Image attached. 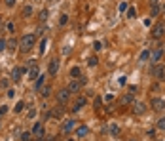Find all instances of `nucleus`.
Segmentation results:
<instances>
[{
    "mask_svg": "<svg viewBox=\"0 0 165 141\" xmlns=\"http://www.w3.org/2000/svg\"><path fill=\"white\" fill-rule=\"evenodd\" d=\"M150 105H152L154 111H163V109H165V99H161V97H152L150 99Z\"/></svg>",
    "mask_w": 165,
    "mask_h": 141,
    "instance_id": "20e7f679",
    "label": "nucleus"
},
{
    "mask_svg": "<svg viewBox=\"0 0 165 141\" xmlns=\"http://www.w3.org/2000/svg\"><path fill=\"white\" fill-rule=\"evenodd\" d=\"M25 71H27V69H23V67H15V69L11 71V80H15V82H17V80L21 78V74H23Z\"/></svg>",
    "mask_w": 165,
    "mask_h": 141,
    "instance_id": "9b49d317",
    "label": "nucleus"
},
{
    "mask_svg": "<svg viewBox=\"0 0 165 141\" xmlns=\"http://www.w3.org/2000/svg\"><path fill=\"white\" fill-rule=\"evenodd\" d=\"M74 126H76V122L72 118H68V120H65V124H63V132H70Z\"/></svg>",
    "mask_w": 165,
    "mask_h": 141,
    "instance_id": "dca6fc26",
    "label": "nucleus"
},
{
    "mask_svg": "<svg viewBox=\"0 0 165 141\" xmlns=\"http://www.w3.org/2000/svg\"><path fill=\"white\" fill-rule=\"evenodd\" d=\"M87 134H89V128H87V126H80V128H76V137H86Z\"/></svg>",
    "mask_w": 165,
    "mask_h": 141,
    "instance_id": "2eb2a0df",
    "label": "nucleus"
},
{
    "mask_svg": "<svg viewBox=\"0 0 165 141\" xmlns=\"http://www.w3.org/2000/svg\"><path fill=\"white\" fill-rule=\"evenodd\" d=\"M163 36H165V21L158 23V25L152 29V38L154 40H159V38H163Z\"/></svg>",
    "mask_w": 165,
    "mask_h": 141,
    "instance_id": "7ed1b4c3",
    "label": "nucleus"
},
{
    "mask_svg": "<svg viewBox=\"0 0 165 141\" xmlns=\"http://www.w3.org/2000/svg\"><path fill=\"white\" fill-rule=\"evenodd\" d=\"M120 101H122V105H131V103H133V94H131V92H129V94H125Z\"/></svg>",
    "mask_w": 165,
    "mask_h": 141,
    "instance_id": "f3484780",
    "label": "nucleus"
},
{
    "mask_svg": "<svg viewBox=\"0 0 165 141\" xmlns=\"http://www.w3.org/2000/svg\"><path fill=\"white\" fill-rule=\"evenodd\" d=\"M70 141H74V139H70Z\"/></svg>",
    "mask_w": 165,
    "mask_h": 141,
    "instance_id": "de8ad7c7",
    "label": "nucleus"
},
{
    "mask_svg": "<svg viewBox=\"0 0 165 141\" xmlns=\"http://www.w3.org/2000/svg\"><path fill=\"white\" fill-rule=\"evenodd\" d=\"M46 48H47V38H42V40H40V46H38V52H40V54H44Z\"/></svg>",
    "mask_w": 165,
    "mask_h": 141,
    "instance_id": "5701e85b",
    "label": "nucleus"
},
{
    "mask_svg": "<svg viewBox=\"0 0 165 141\" xmlns=\"http://www.w3.org/2000/svg\"><path fill=\"white\" fill-rule=\"evenodd\" d=\"M70 76H72V78H80V76H82V69H80V67H72V69H70Z\"/></svg>",
    "mask_w": 165,
    "mask_h": 141,
    "instance_id": "aec40b11",
    "label": "nucleus"
},
{
    "mask_svg": "<svg viewBox=\"0 0 165 141\" xmlns=\"http://www.w3.org/2000/svg\"><path fill=\"white\" fill-rule=\"evenodd\" d=\"M36 34H38V36H42V34H44V27H40V29L36 31Z\"/></svg>",
    "mask_w": 165,
    "mask_h": 141,
    "instance_id": "79ce46f5",
    "label": "nucleus"
},
{
    "mask_svg": "<svg viewBox=\"0 0 165 141\" xmlns=\"http://www.w3.org/2000/svg\"><path fill=\"white\" fill-rule=\"evenodd\" d=\"M93 50H95V52H99V50H103V44H101V42H99V40H95V42H93Z\"/></svg>",
    "mask_w": 165,
    "mask_h": 141,
    "instance_id": "f704fd0d",
    "label": "nucleus"
},
{
    "mask_svg": "<svg viewBox=\"0 0 165 141\" xmlns=\"http://www.w3.org/2000/svg\"><path fill=\"white\" fill-rule=\"evenodd\" d=\"M118 11H120V14L127 11V2H120V6H118Z\"/></svg>",
    "mask_w": 165,
    "mask_h": 141,
    "instance_id": "7c9ffc66",
    "label": "nucleus"
},
{
    "mask_svg": "<svg viewBox=\"0 0 165 141\" xmlns=\"http://www.w3.org/2000/svg\"><path fill=\"white\" fill-rule=\"evenodd\" d=\"M15 46H17V40H15V38L8 40V48H15Z\"/></svg>",
    "mask_w": 165,
    "mask_h": 141,
    "instance_id": "4c0bfd02",
    "label": "nucleus"
},
{
    "mask_svg": "<svg viewBox=\"0 0 165 141\" xmlns=\"http://www.w3.org/2000/svg\"><path fill=\"white\" fill-rule=\"evenodd\" d=\"M129 141H137V139H129Z\"/></svg>",
    "mask_w": 165,
    "mask_h": 141,
    "instance_id": "a18cd8bd",
    "label": "nucleus"
},
{
    "mask_svg": "<svg viewBox=\"0 0 165 141\" xmlns=\"http://www.w3.org/2000/svg\"><path fill=\"white\" fill-rule=\"evenodd\" d=\"M8 112V105H0V116H4Z\"/></svg>",
    "mask_w": 165,
    "mask_h": 141,
    "instance_id": "58836bf2",
    "label": "nucleus"
},
{
    "mask_svg": "<svg viewBox=\"0 0 165 141\" xmlns=\"http://www.w3.org/2000/svg\"><path fill=\"white\" fill-rule=\"evenodd\" d=\"M150 4H152V6H156V4H159V0H150Z\"/></svg>",
    "mask_w": 165,
    "mask_h": 141,
    "instance_id": "c03bdc74",
    "label": "nucleus"
},
{
    "mask_svg": "<svg viewBox=\"0 0 165 141\" xmlns=\"http://www.w3.org/2000/svg\"><path fill=\"white\" fill-rule=\"evenodd\" d=\"M150 74L154 76V78H158V80H163L165 78V67L159 65V63H154L152 69H150Z\"/></svg>",
    "mask_w": 165,
    "mask_h": 141,
    "instance_id": "f03ea898",
    "label": "nucleus"
},
{
    "mask_svg": "<svg viewBox=\"0 0 165 141\" xmlns=\"http://www.w3.org/2000/svg\"><path fill=\"white\" fill-rule=\"evenodd\" d=\"M44 82H46V74H42V72H40L38 78H36V82H34V90H42Z\"/></svg>",
    "mask_w": 165,
    "mask_h": 141,
    "instance_id": "4468645a",
    "label": "nucleus"
},
{
    "mask_svg": "<svg viewBox=\"0 0 165 141\" xmlns=\"http://www.w3.org/2000/svg\"><path fill=\"white\" fill-rule=\"evenodd\" d=\"M6 48H8V42H6L4 38H0V52H4Z\"/></svg>",
    "mask_w": 165,
    "mask_h": 141,
    "instance_id": "e433bc0d",
    "label": "nucleus"
},
{
    "mask_svg": "<svg viewBox=\"0 0 165 141\" xmlns=\"http://www.w3.org/2000/svg\"><path fill=\"white\" fill-rule=\"evenodd\" d=\"M47 17H50V11H47V10H42V11H40V15H38V19H40V23H44V21H47Z\"/></svg>",
    "mask_w": 165,
    "mask_h": 141,
    "instance_id": "412c9836",
    "label": "nucleus"
},
{
    "mask_svg": "<svg viewBox=\"0 0 165 141\" xmlns=\"http://www.w3.org/2000/svg\"><path fill=\"white\" fill-rule=\"evenodd\" d=\"M68 97H70V92H68V88H65V90H61V92L57 94V101H59V105L67 103V101H68Z\"/></svg>",
    "mask_w": 165,
    "mask_h": 141,
    "instance_id": "1a4fd4ad",
    "label": "nucleus"
},
{
    "mask_svg": "<svg viewBox=\"0 0 165 141\" xmlns=\"http://www.w3.org/2000/svg\"><path fill=\"white\" fill-rule=\"evenodd\" d=\"M148 59H150V52H148V50H144L142 54L139 55V61H140V63H144V61H148Z\"/></svg>",
    "mask_w": 165,
    "mask_h": 141,
    "instance_id": "4be33fe9",
    "label": "nucleus"
},
{
    "mask_svg": "<svg viewBox=\"0 0 165 141\" xmlns=\"http://www.w3.org/2000/svg\"><path fill=\"white\" fill-rule=\"evenodd\" d=\"M6 31H8V33H15V25H13V23H8V25H6Z\"/></svg>",
    "mask_w": 165,
    "mask_h": 141,
    "instance_id": "72a5a7b5",
    "label": "nucleus"
},
{
    "mask_svg": "<svg viewBox=\"0 0 165 141\" xmlns=\"http://www.w3.org/2000/svg\"><path fill=\"white\" fill-rule=\"evenodd\" d=\"M21 141H33V132H23V134H21Z\"/></svg>",
    "mask_w": 165,
    "mask_h": 141,
    "instance_id": "393cba45",
    "label": "nucleus"
},
{
    "mask_svg": "<svg viewBox=\"0 0 165 141\" xmlns=\"http://www.w3.org/2000/svg\"><path fill=\"white\" fill-rule=\"evenodd\" d=\"M23 109H25V101H17V103H15V107H13V111L15 112H21Z\"/></svg>",
    "mask_w": 165,
    "mask_h": 141,
    "instance_id": "a878e982",
    "label": "nucleus"
},
{
    "mask_svg": "<svg viewBox=\"0 0 165 141\" xmlns=\"http://www.w3.org/2000/svg\"><path fill=\"white\" fill-rule=\"evenodd\" d=\"M101 101H103L101 97H97V99H95V107H101Z\"/></svg>",
    "mask_w": 165,
    "mask_h": 141,
    "instance_id": "37998d69",
    "label": "nucleus"
},
{
    "mask_svg": "<svg viewBox=\"0 0 165 141\" xmlns=\"http://www.w3.org/2000/svg\"><path fill=\"white\" fill-rule=\"evenodd\" d=\"M40 94H42L44 97H50V95H51V86H42V90H40Z\"/></svg>",
    "mask_w": 165,
    "mask_h": 141,
    "instance_id": "b1692460",
    "label": "nucleus"
},
{
    "mask_svg": "<svg viewBox=\"0 0 165 141\" xmlns=\"http://www.w3.org/2000/svg\"><path fill=\"white\" fill-rule=\"evenodd\" d=\"M97 63H99V59L95 57V55H91V57L87 59V65H89V67H97Z\"/></svg>",
    "mask_w": 165,
    "mask_h": 141,
    "instance_id": "bb28decb",
    "label": "nucleus"
},
{
    "mask_svg": "<svg viewBox=\"0 0 165 141\" xmlns=\"http://www.w3.org/2000/svg\"><path fill=\"white\" fill-rule=\"evenodd\" d=\"M63 112H65V109H63V107H59V109H55L53 116H55V118H61V116H63Z\"/></svg>",
    "mask_w": 165,
    "mask_h": 141,
    "instance_id": "cd10ccee",
    "label": "nucleus"
},
{
    "mask_svg": "<svg viewBox=\"0 0 165 141\" xmlns=\"http://www.w3.org/2000/svg\"><path fill=\"white\" fill-rule=\"evenodd\" d=\"M57 71H59V59L53 57L50 61V65H47V72H50L51 76H55V74H57Z\"/></svg>",
    "mask_w": 165,
    "mask_h": 141,
    "instance_id": "6e6552de",
    "label": "nucleus"
},
{
    "mask_svg": "<svg viewBox=\"0 0 165 141\" xmlns=\"http://www.w3.org/2000/svg\"><path fill=\"white\" fill-rule=\"evenodd\" d=\"M67 21H68V15H67V14H63L61 17H59V25H67Z\"/></svg>",
    "mask_w": 165,
    "mask_h": 141,
    "instance_id": "473e14b6",
    "label": "nucleus"
},
{
    "mask_svg": "<svg viewBox=\"0 0 165 141\" xmlns=\"http://www.w3.org/2000/svg\"><path fill=\"white\" fill-rule=\"evenodd\" d=\"M86 103H87V99L84 97V95H78V97H76L74 107H72V112H78V111H82V109L86 107Z\"/></svg>",
    "mask_w": 165,
    "mask_h": 141,
    "instance_id": "0eeeda50",
    "label": "nucleus"
},
{
    "mask_svg": "<svg viewBox=\"0 0 165 141\" xmlns=\"http://www.w3.org/2000/svg\"><path fill=\"white\" fill-rule=\"evenodd\" d=\"M133 112H135V115H144V112H146V105H144V103H135V105H133Z\"/></svg>",
    "mask_w": 165,
    "mask_h": 141,
    "instance_id": "ddd939ff",
    "label": "nucleus"
},
{
    "mask_svg": "<svg viewBox=\"0 0 165 141\" xmlns=\"http://www.w3.org/2000/svg\"><path fill=\"white\" fill-rule=\"evenodd\" d=\"M127 17H137V10H135V8H127Z\"/></svg>",
    "mask_w": 165,
    "mask_h": 141,
    "instance_id": "c85d7f7f",
    "label": "nucleus"
},
{
    "mask_svg": "<svg viewBox=\"0 0 165 141\" xmlns=\"http://www.w3.org/2000/svg\"><path fill=\"white\" fill-rule=\"evenodd\" d=\"M34 116H36V109H33V107H30L29 111H27V118L30 120V118H34Z\"/></svg>",
    "mask_w": 165,
    "mask_h": 141,
    "instance_id": "c756f323",
    "label": "nucleus"
},
{
    "mask_svg": "<svg viewBox=\"0 0 165 141\" xmlns=\"http://www.w3.org/2000/svg\"><path fill=\"white\" fill-rule=\"evenodd\" d=\"M38 74H40L38 65H34V63H33V65H30V69H29V78L30 80H36V78H38Z\"/></svg>",
    "mask_w": 165,
    "mask_h": 141,
    "instance_id": "f8f14e48",
    "label": "nucleus"
},
{
    "mask_svg": "<svg viewBox=\"0 0 165 141\" xmlns=\"http://www.w3.org/2000/svg\"><path fill=\"white\" fill-rule=\"evenodd\" d=\"M36 42V36L34 34H25L21 40H19V46H21V52H29L30 48L34 46Z\"/></svg>",
    "mask_w": 165,
    "mask_h": 141,
    "instance_id": "f257e3e1",
    "label": "nucleus"
},
{
    "mask_svg": "<svg viewBox=\"0 0 165 141\" xmlns=\"http://www.w3.org/2000/svg\"><path fill=\"white\" fill-rule=\"evenodd\" d=\"M68 92H70V94H78L80 90H82V82H80L78 78H72L70 80V84H68Z\"/></svg>",
    "mask_w": 165,
    "mask_h": 141,
    "instance_id": "39448f33",
    "label": "nucleus"
},
{
    "mask_svg": "<svg viewBox=\"0 0 165 141\" xmlns=\"http://www.w3.org/2000/svg\"><path fill=\"white\" fill-rule=\"evenodd\" d=\"M21 15H23V17H29V15H33V6H30V4L23 6V10H21Z\"/></svg>",
    "mask_w": 165,
    "mask_h": 141,
    "instance_id": "a211bd4d",
    "label": "nucleus"
},
{
    "mask_svg": "<svg viewBox=\"0 0 165 141\" xmlns=\"http://www.w3.org/2000/svg\"><path fill=\"white\" fill-rule=\"evenodd\" d=\"M158 14H159V6L156 4V6H152V11H150V15H152V17H156Z\"/></svg>",
    "mask_w": 165,
    "mask_h": 141,
    "instance_id": "2f4dec72",
    "label": "nucleus"
},
{
    "mask_svg": "<svg viewBox=\"0 0 165 141\" xmlns=\"http://www.w3.org/2000/svg\"><path fill=\"white\" fill-rule=\"evenodd\" d=\"M50 2H55V0H50Z\"/></svg>",
    "mask_w": 165,
    "mask_h": 141,
    "instance_id": "49530a36",
    "label": "nucleus"
},
{
    "mask_svg": "<svg viewBox=\"0 0 165 141\" xmlns=\"http://www.w3.org/2000/svg\"><path fill=\"white\" fill-rule=\"evenodd\" d=\"M0 86H2V88H8V80H0Z\"/></svg>",
    "mask_w": 165,
    "mask_h": 141,
    "instance_id": "ea45409f",
    "label": "nucleus"
},
{
    "mask_svg": "<svg viewBox=\"0 0 165 141\" xmlns=\"http://www.w3.org/2000/svg\"><path fill=\"white\" fill-rule=\"evenodd\" d=\"M158 128H159V130H163V132H165V116H163V118H159V122H158Z\"/></svg>",
    "mask_w": 165,
    "mask_h": 141,
    "instance_id": "c9c22d12",
    "label": "nucleus"
},
{
    "mask_svg": "<svg viewBox=\"0 0 165 141\" xmlns=\"http://www.w3.org/2000/svg\"><path fill=\"white\" fill-rule=\"evenodd\" d=\"M108 130H110V135H112V137H118V135H120V126H118V124H110V128H108Z\"/></svg>",
    "mask_w": 165,
    "mask_h": 141,
    "instance_id": "6ab92c4d",
    "label": "nucleus"
},
{
    "mask_svg": "<svg viewBox=\"0 0 165 141\" xmlns=\"http://www.w3.org/2000/svg\"><path fill=\"white\" fill-rule=\"evenodd\" d=\"M13 4H15V0H6V6H10V8H11Z\"/></svg>",
    "mask_w": 165,
    "mask_h": 141,
    "instance_id": "a19ab883",
    "label": "nucleus"
},
{
    "mask_svg": "<svg viewBox=\"0 0 165 141\" xmlns=\"http://www.w3.org/2000/svg\"><path fill=\"white\" fill-rule=\"evenodd\" d=\"M161 57H163V48H158V50L150 52V61H152V65H154V63H159V61H161Z\"/></svg>",
    "mask_w": 165,
    "mask_h": 141,
    "instance_id": "423d86ee",
    "label": "nucleus"
},
{
    "mask_svg": "<svg viewBox=\"0 0 165 141\" xmlns=\"http://www.w3.org/2000/svg\"><path fill=\"white\" fill-rule=\"evenodd\" d=\"M33 135H36V137H44V122H36L33 126Z\"/></svg>",
    "mask_w": 165,
    "mask_h": 141,
    "instance_id": "9d476101",
    "label": "nucleus"
}]
</instances>
